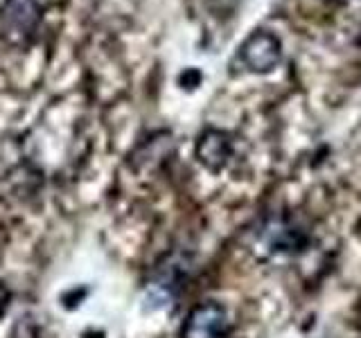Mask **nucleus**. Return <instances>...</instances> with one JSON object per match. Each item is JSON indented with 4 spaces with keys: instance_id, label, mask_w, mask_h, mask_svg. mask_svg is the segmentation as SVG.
<instances>
[{
    "instance_id": "7ed1b4c3",
    "label": "nucleus",
    "mask_w": 361,
    "mask_h": 338,
    "mask_svg": "<svg viewBox=\"0 0 361 338\" xmlns=\"http://www.w3.org/2000/svg\"><path fill=\"white\" fill-rule=\"evenodd\" d=\"M228 313L221 304L206 302L190 311L183 325V338H226Z\"/></svg>"
},
{
    "instance_id": "f03ea898",
    "label": "nucleus",
    "mask_w": 361,
    "mask_h": 338,
    "mask_svg": "<svg viewBox=\"0 0 361 338\" xmlns=\"http://www.w3.org/2000/svg\"><path fill=\"white\" fill-rule=\"evenodd\" d=\"M240 56L251 73H271L282 61V43L276 34L257 30L244 41Z\"/></svg>"
},
{
    "instance_id": "f257e3e1",
    "label": "nucleus",
    "mask_w": 361,
    "mask_h": 338,
    "mask_svg": "<svg viewBox=\"0 0 361 338\" xmlns=\"http://www.w3.org/2000/svg\"><path fill=\"white\" fill-rule=\"evenodd\" d=\"M41 9L37 0H5L0 9V34L11 43H27L39 30Z\"/></svg>"
},
{
    "instance_id": "39448f33",
    "label": "nucleus",
    "mask_w": 361,
    "mask_h": 338,
    "mask_svg": "<svg viewBox=\"0 0 361 338\" xmlns=\"http://www.w3.org/2000/svg\"><path fill=\"white\" fill-rule=\"evenodd\" d=\"M7 300H9V291L5 287H0V311L7 309Z\"/></svg>"
},
{
    "instance_id": "20e7f679",
    "label": "nucleus",
    "mask_w": 361,
    "mask_h": 338,
    "mask_svg": "<svg viewBox=\"0 0 361 338\" xmlns=\"http://www.w3.org/2000/svg\"><path fill=\"white\" fill-rule=\"evenodd\" d=\"M228 156H231V140L224 131L210 129L199 138L197 158L201 161V165H206L212 172L221 169L226 161H228Z\"/></svg>"
}]
</instances>
